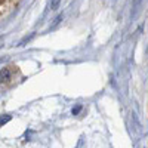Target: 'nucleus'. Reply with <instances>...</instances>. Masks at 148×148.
I'll return each mask as SVG.
<instances>
[{
    "label": "nucleus",
    "mask_w": 148,
    "mask_h": 148,
    "mask_svg": "<svg viewBox=\"0 0 148 148\" xmlns=\"http://www.w3.org/2000/svg\"><path fill=\"white\" fill-rule=\"evenodd\" d=\"M2 82H9V79H10V71L8 70V68H3L2 70Z\"/></svg>",
    "instance_id": "1"
},
{
    "label": "nucleus",
    "mask_w": 148,
    "mask_h": 148,
    "mask_svg": "<svg viewBox=\"0 0 148 148\" xmlns=\"http://www.w3.org/2000/svg\"><path fill=\"white\" fill-rule=\"evenodd\" d=\"M61 2H62V0H51V9H52V10L58 9L59 5H61Z\"/></svg>",
    "instance_id": "2"
},
{
    "label": "nucleus",
    "mask_w": 148,
    "mask_h": 148,
    "mask_svg": "<svg viewBox=\"0 0 148 148\" xmlns=\"http://www.w3.org/2000/svg\"><path fill=\"white\" fill-rule=\"evenodd\" d=\"M141 2H142V0H133V3H132V8H133V9H136V8L139 6V3H141Z\"/></svg>",
    "instance_id": "3"
},
{
    "label": "nucleus",
    "mask_w": 148,
    "mask_h": 148,
    "mask_svg": "<svg viewBox=\"0 0 148 148\" xmlns=\"http://www.w3.org/2000/svg\"><path fill=\"white\" fill-rule=\"evenodd\" d=\"M80 110H82V107H80V105H79V107H76V108L73 110V114H77V113H79Z\"/></svg>",
    "instance_id": "4"
},
{
    "label": "nucleus",
    "mask_w": 148,
    "mask_h": 148,
    "mask_svg": "<svg viewBox=\"0 0 148 148\" xmlns=\"http://www.w3.org/2000/svg\"><path fill=\"white\" fill-rule=\"evenodd\" d=\"M9 119H10L9 116H8V117H5V119H2V125H5V123H6V121H8Z\"/></svg>",
    "instance_id": "5"
}]
</instances>
